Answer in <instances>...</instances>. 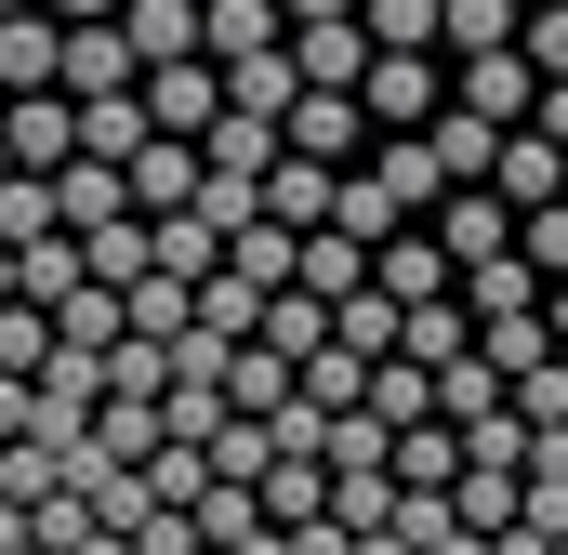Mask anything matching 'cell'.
<instances>
[{"label":"cell","instance_id":"obj_5","mask_svg":"<svg viewBox=\"0 0 568 555\" xmlns=\"http://www.w3.org/2000/svg\"><path fill=\"white\" fill-rule=\"evenodd\" d=\"M0 145H13V172H67L80 159V107L67 93H13L0 107Z\"/></svg>","mask_w":568,"mask_h":555},{"label":"cell","instance_id":"obj_58","mask_svg":"<svg viewBox=\"0 0 568 555\" xmlns=\"http://www.w3.org/2000/svg\"><path fill=\"white\" fill-rule=\"evenodd\" d=\"M0 107H13V93H0Z\"/></svg>","mask_w":568,"mask_h":555},{"label":"cell","instance_id":"obj_17","mask_svg":"<svg viewBox=\"0 0 568 555\" xmlns=\"http://www.w3.org/2000/svg\"><path fill=\"white\" fill-rule=\"evenodd\" d=\"M489 185H503L516 212H556L568 199V145L556 133H503V172H489Z\"/></svg>","mask_w":568,"mask_h":555},{"label":"cell","instance_id":"obj_35","mask_svg":"<svg viewBox=\"0 0 568 555\" xmlns=\"http://www.w3.org/2000/svg\"><path fill=\"white\" fill-rule=\"evenodd\" d=\"M106 397H145V411H159V397H172V344L120 331V344H106Z\"/></svg>","mask_w":568,"mask_h":555},{"label":"cell","instance_id":"obj_15","mask_svg":"<svg viewBox=\"0 0 568 555\" xmlns=\"http://www.w3.org/2000/svg\"><path fill=\"white\" fill-rule=\"evenodd\" d=\"M53 212H67V239L120 225V212H133V172H120V159H67V172H53Z\"/></svg>","mask_w":568,"mask_h":555},{"label":"cell","instance_id":"obj_20","mask_svg":"<svg viewBox=\"0 0 568 555\" xmlns=\"http://www.w3.org/2000/svg\"><path fill=\"white\" fill-rule=\"evenodd\" d=\"M199 27H212V67H239V53H278L291 13L278 0H199Z\"/></svg>","mask_w":568,"mask_h":555},{"label":"cell","instance_id":"obj_3","mask_svg":"<svg viewBox=\"0 0 568 555\" xmlns=\"http://www.w3.org/2000/svg\"><path fill=\"white\" fill-rule=\"evenodd\" d=\"M371 185L397 199V225H436V199H449V159L424 133H371Z\"/></svg>","mask_w":568,"mask_h":555},{"label":"cell","instance_id":"obj_6","mask_svg":"<svg viewBox=\"0 0 568 555\" xmlns=\"http://www.w3.org/2000/svg\"><path fill=\"white\" fill-rule=\"evenodd\" d=\"M436 239H449V265H489V252H516V199L503 185H449L436 199Z\"/></svg>","mask_w":568,"mask_h":555},{"label":"cell","instance_id":"obj_10","mask_svg":"<svg viewBox=\"0 0 568 555\" xmlns=\"http://www.w3.org/2000/svg\"><path fill=\"white\" fill-rule=\"evenodd\" d=\"M265 212H278L291 239H317V225L344 212V172H331V159H304V145H278V172H265Z\"/></svg>","mask_w":568,"mask_h":555},{"label":"cell","instance_id":"obj_12","mask_svg":"<svg viewBox=\"0 0 568 555\" xmlns=\"http://www.w3.org/2000/svg\"><path fill=\"white\" fill-rule=\"evenodd\" d=\"M120 40L145 53V80H159V67H185V53H212L199 0H120Z\"/></svg>","mask_w":568,"mask_h":555},{"label":"cell","instance_id":"obj_34","mask_svg":"<svg viewBox=\"0 0 568 555\" xmlns=\"http://www.w3.org/2000/svg\"><path fill=\"white\" fill-rule=\"evenodd\" d=\"M159 278H185V291H199V278H225V239H212L199 212H159Z\"/></svg>","mask_w":568,"mask_h":555},{"label":"cell","instance_id":"obj_39","mask_svg":"<svg viewBox=\"0 0 568 555\" xmlns=\"http://www.w3.org/2000/svg\"><path fill=\"white\" fill-rule=\"evenodd\" d=\"M0 371H13V384L53 371V304H0Z\"/></svg>","mask_w":568,"mask_h":555},{"label":"cell","instance_id":"obj_50","mask_svg":"<svg viewBox=\"0 0 568 555\" xmlns=\"http://www.w3.org/2000/svg\"><path fill=\"white\" fill-rule=\"evenodd\" d=\"M291 27H357V13H371V0H278Z\"/></svg>","mask_w":568,"mask_h":555},{"label":"cell","instance_id":"obj_14","mask_svg":"<svg viewBox=\"0 0 568 555\" xmlns=\"http://www.w3.org/2000/svg\"><path fill=\"white\" fill-rule=\"evenodd\" d=\"M199 185H212V159H199L185 133H159L133 159V212H145V225H159V212H199Z\"/></svg>","mask_w":568,"mask_h":555},{"label":"cell","instance_id":"obj_40","mask_svg":"<svg viewBox=\"0 0 568 555\" xmlns=\"http://www.w3.org/2000/svg\"><path fill=\"white\" fill-rule=\"evenodd\" d=\"M252 344H278V357H317V344H331V304H317V291H278Z\"/></svg>","mask_w":568,"mask_h":555},{"label":"cell","instance_id":"obj_21","mask_svg":"<svg viewBox=\"0 0 568 555\" xmlns=\"http://www.w3.org/2000/svg\"><path fill=\"white\" fill-rule=\"evenodd\" d=\"M291 291H317V304H357V291H371V239L317 225V239H304V278H291Z\"/></svg>","mask_w":568,"mask_h":555},{"label":"cell","instance_id":"obj_43","mask_svg":"<svg viewBox=\"0 0 568 555\" xmlns=\"http://www.w3.org/2000/svg\"><path fill=\"white\" fill-rule=\"evenodd\" d=\"M145 490H159L172 516H199V490H212V450H172V436H159V450H145Z\"/></svg>","mask_w":568,"mask_h":555},{"label":"cell","instance_id":"obj_11","mask_svg":"<svg viewBox=\"0 0 568 555\" xmlns=\"http://www.w3.org/2000/svg\"><path fill=\"white\" fill-rule=\"evenodd\" d=\"M542 291H556V278L529 265V252H489V265H463V317L503 331V317H542Z\"/></svg>","mask_w":568,"mask_h":555},{"label":"cell","instance_id":"obj_42","mask_svg":"<svg viewBox=\"0 0 568 555\" xmlns=\"http://www.w3.org/2000/svg\"><path fill=\"white\" fill-rule=\"evenodd\" d=\"M397 543H410V555H449V543H463V503H449V490H397Z\"/></svg>","mask_w":568,"mask_h":555},{"label":"cell","instance_id":"obj_33","mask_svg":"<svg viewBox=\"0 0 568 555\" xmlns=\"http://www.w3.org/2000/svg\"><path fill=\"white\" fill-rule=\"evenodd\" d=\"M357 27H371V53H436V27H449V0H371Z\"/></svg>","mask_w":568,"mask_h":555},{"label":"cell","instance_id":"obj_23","mask_svg":"<svg viewBox=\"0 0 568 555\" xmlns=\"http://www.w3.org/2000/svg\"><path fill=\"white\" fill-rule=\"evenodd\" d=\"M225 423H239V397H225V384H212V371H185V384H172V397H159V436H172V450H212V436H225Z\"/></svg>","mask_w":568,"mask_h":555},{"label":"cell","instance_id":"obj_25","mask_svg":"<svg viewBox=\"0 0 568 555\" xmlns=\"http://www.w3.org/2000/svg\"><path fill=\"white\" fill-rule=\"evenodd\" d=\"M120 331H133V304H120V291H106V278H80V291H67V304H53V344H80V357H106V344H120Z\"/></svg>","mask_w":568,"mask_h":555},{"label":"cell","instance_id":"obj_29","mask_svg":"<svg viewBox=\"0 0 568 555\" xmlns=\"http://www.w3.org/2000/svg\"><path fill=\"white\" fill-rule=\"evenodd\" d=\"M371 371H384V357H357V344H317V357H304V397L344 423V411H371Z\"/></svg>","mask_w":568,"mask_h":555},{"label":"cell","instance_id":"obj_16","mask_svg":"<svg viewBox=\"0 0 568 555\" xmlns=\"http://www.w3.org/2000/svg\"><path fill=\"white\" fill-rule=\"evenodd\" d=\"M225 107H239V120H278V133H291V107H304V67H291V40H278V53H239V67H225Z\"/></svg>","mask_w":568,"mask_h":555},{"label":"cell","instance_id":"obj_54","mask_svg":"<svg viewBox=\"0 0 568 555\" xmlns=\"http://www.w3.org/2000/svg\"><path fill=\"white\" fill-rule=\"evenodd\" d=\"M0 304H27V278H13V252H0Z\"/></svg>","mask_w":568,"mask_h":555},{"label":"cell","instance_id":"obj_19","mask_svg":"<svg viewBox=\"0 0 568 555\" xmlns=\"http://www.w3.org/2000/svg\"><path fill=\"white\" fill-rule=\"evenodd\" d=\"M449 503H463V529H476V543H503V529H516V503H529V476H516V463H463V476H449Z\"/></svg>","mask_w":568,"mask_h":555},{"label":"cell","instance_id":"obj_49","mask_svg":"<svg viewBox=\"0 0 568 555\" xmlns=\"http://www.w3.org/2000/svg\"><path fill=\"white\" fill-rule=\"evenodd\" d=\"M529 67H542V80H568V0H556V13H529Z\"/></svg>","mask_w":568,"mask_h":555},{"label":"cell","instance_id":"obj_36","mask_svg":"<svg viewBox=\"0 0 568 555\" xmlns=\"http://www.w3.org/2000/svg\"><path fill=\"white\" fill-rule=\"evenodd\" d=\"M265 516L278 529H317L331 516V463H265Z\"/></svg>","mask_w":568,"mask_h":555},{"label":"cell","instance_id":"obj_52","mask_svg":"<svg viewBox=\"0 0 568 555\" xmlns=\"http://www.w3.org/2000/svg\"><path fill=\"white\" fill-rule=\"evenodd\" d=\"M40 13H67V27H120V0H40Z\"/></svg>","mask_w":568,"mask_h":555},{"label":"cell","instance_id":"obj_1","mask_svg":"<svg viewBox=\"0 0 568 555\" xmlns=\"http://www.w3.org/2000/svg\"><path fill=\"white\" fill-rule=\"evenodd\" d=\"M449 107H476L489 133H529V107H542L529 40H503V53H449Z\"/></svg>","mask_w":568,"mask_h":555},{"label":"cell","instance_id":"obj_4","mask_svg":"<svg viewBox=\"0 0 568 555\" xmlns=\"http://www.w3.org/2000/svg\"><path fill=\"white\" fill-rule=\"evenodd\" d=\"M371 291H397V304H449L463 265H449V239H436V225H397V239L371 252Z\"/></svg>","mask_w":568,"mask_h":555},{"label":"cell","instance_id":"obj_55","mask_svg":"<svg viewBox=\"0 0 568 555\" xmlns=\"http://www.w3.org/2000/svg\"><path fill=\"white\" fill-rule=\"evenodd\" d=\"M0 185H13V145H0Z\"/></svg>","mask_w":568,"mask_h":555},{"label":"cell","instance_id":"obj_8","mask_svg":"<svg viewBox=\"0 0 568 555\" xmlns=\"http://www.w3.org/2000/svg\"><path fill=\"white\" fill-rule=\"evenodd\" d=\"M145 120L199 145L212 120H225V67H212V53H185V67H159V80H145Z\"/></svg>","mask_w":568,"mask_h":555},{"label":"cell","instance_id":"obj_32","mask_svg":"<svg viewBox=\"0 0 568 555\" xmlns=\"http://www.w3.org/2000/svg\"><path fill=\"white\" fill-rule=\"evenodd\" d=\"M503 397H516V384H503L489 357H449V371H436V423H489Z\"/></svg>","mask_w":568,"mask_h":555},{"label":"cell","instance_id":"obj_56","mask_svg":"<svg viewBox=\"0 0 568 555\" xmlns=\"http://www.w3.org/2000/svg\"><path fill=\"white\" fill-rule=\"evenodd\" d=\"M0 13H40V0H0Z\"/></svg>","mask_w":568,"mask_h":555},{"label":"cell","instance_id":"obj_37","mask_svg":"<svg viewBox=\"0 0 568 555\" xmlns=\"http://www.w3.org/2000/svg\"><path fill=\"white\" fill-rule=\"evenodd\" d=\"M13 278H27V304H67V291H80V239H67V225H53V239H27V252H13Z\"/></svg>","mask_w":568,"mask_h":555},{"label":"cell","instance_id":"obj_9","mask_svg":"<svg viewBox=\"0 0 568 555\" xmlns=\"http://www.w3.org/2000/svg\"><path fill=\"white\" fill-rule=\"evenodd\" d=\"M106 93H145V53L120 27H67V107H106Z\"/></svg>","mask_w":568,"mask_h":555},{"label":"cell","instance_id":"obj_47","mask_svg":"<svg viewBox=\"0 0 568 555\" xmlns=\"http://www.w3.org/2000/svg\"><path fill=\"white\" fill-rule=\"evenodd\" d=\"M516 411H529V436H556V423H568V357H542V371L516 384Z\"/></svg>","mask_w":568,"mask_h":555},{"label":"cell","instance_id":"obj_26","mask_svg":"<svg viewBox=\"0 0 568 555\" xmlns=\"http://www.w3.org/2000/svg\"><path fill=\"white\" fill-rule=\"evenodd\" d=\"M278 120H239V107H225V120H212V133H199V159H212V172H252V185H265V172H278Z\"/></svg>","mask_w":568,"mask_h":555},{"label":"cell","instance_id":"obj_38","mask_svg":"<svg viewBox=\"0 0 568 555\" xmlns=\"http://www.w3.org/2000/svg\"><path fill=\"white\" fill-rule=\"evenodd\" d=\"M67 212H53V172H13L0 185V252H27V239H53Z\"/></svg>","mask_w":568,"mask_h":555},{"label":"cell","instance_id":"obj_18","mask_svg":"<svg viewBox=\"0 0 568 555\" xmlns=\"http://www.w3.org/2000/svg\"><path fill=\"white\" fill-rule=\"evenodd\" d=\"M291 67H304V93H357L371 80V27H291Z\"/></svg>","mask_w":568,"mask_h":555},{"label":"cell","instance_id":"obj_31","mask_svg":"<svg viewBox=\"0 0 568 555\" xmlns=\"http://www.w3.org/2000/svg\"><path fill=\"white\" fill-rule=\"evenodd\" d=\"M436 40H449V53H503V40H529V0H449Z\"/></svg>","mask_w":568,"mask_h":555},{"label":"cell","instance_id":"obj_7","mask_svg":"<svg viewBox=\"0 0 568 555\" xmlns=\"http://www.w3.org/2000/svg\"><path fill=\"white\" fill-rule=\"evenodd\" d=\"M0 93H67V13H0Z\"/></svg>","mask_w":568,"mask_h":555},{"label":"cell","instance_id":"obj_28","mask_svg":"<svg viewBox=\"0 0 568 555\" xmlns=\"http://www.w3.org/2000/svg\"><path fill=\"white\" fill-rule=\"evenodd\" d=\"M225 265L252 278V291H291V278H304V239H291L278 212H265V225H239V239H225Z\"/></svg>","mask_w":568,"mask_h":555},{"label":"cell","instance_id":"obj_57","mask_svg":"<svg viewBox=\"0 0 568 555\" xmlns=\"http://www.w3.org/2000/svg\"><path fill=\"white\" fill-rule=\"evenodd\" d=\"M529 13H556V0H529Z\"/></svg>","mask_w":568,"mask_h":555},{"label":"cell","instance_id":"obj_30","mask_svg":"<svg viewBox=\"0 0 568 555\" xmlns=\"http://www.w3.org/2000/svg\"><path fill=\"white\" fill-rule=\"evenodd\" d=\"M436 159H449V185H489V172H503V133H489V120H476V107H449V120H436Z\"/></svg>","mask_w":568,"mask_h":555},{"label":"cell","instance_id":"obj_27","mask_svg":"<svg viewBox=\"0 0 568 555\" xmlns=\"http://www.w3.org/2000/svg\"><path fill=\"white\" fill-rule=\"evenodd\" d=\"M371 423H384V436L436 423V371H424V357H384V371H371Z\"/></svg>","mask_w":568,"mask_h":555},{"label":"cell","instance_id":"obj_48","mask_svg":"<svg viewBox=\"0 0 568 555\" xmlns=\"http://www.w3.org/2000/svg\"><path fill=\"white\" fill-rule=\"evenodd\" d=\"M516 252H529L542 278H568V199H556V212H516Z\"/></svg>","mask_w":568,"mask_h":555},{"label":"cell","instance_id":"obj_46","mask_svg":"<svg viewBox=\"0 0 568 555\" xmlns=\"http://www.w3.org/2000/svg\"><path fill=\"white\" fill-rule=\"evenodd\" d=\"M516 529H542V543H568V476H556V463H529V503H516Z\"/></svg>","mask_w":568,"mask_h":555},{"label":"cell","instance_id":"obj_45","mask_svg":"<svg viewBox=\"0 0 568 555\" xmlns=\"http://www.w3.org/2000/svg\"><path fill=\"white\" fill-rule=\"evenodd\" d=\"M199 225H212V239L265 225V185H252V172H212V185H199Z\"/></svg>","mask_w":568,"mask_h":555},{"label":"cell","instance_id":"obj_51","mask_svg":"<svg viewBox=\"0 0 568 555\" xmlns=\"http://www.w3.org/2000/svg\"><path fill=\"white\" fill-rule=\"evenodd\" d=\"M529 133H556V145H568V80H542V107H529Z\"/></svg>","mask_w":568,"mask_h":555},{"label":"cell","instance_id":"obj_44","mask_svg":"<svg viewBox=\"0 0 568 555\" xmlns=\"http://www.w3.org/2000/svg\"><path fill=\"white\" fill-rule=\"evenodd\" d=\"M93 450H106V463H145V450H159V411H145V397H106V411H93Z\"/></svg>","mask_w":568,"mask_h":555},{"label":"cell","instance_id":"obj_2","mask_svg":"<svg viewBox=\"0 0 568 555\" xmlns=\"http://www.w3.org/2000/svg\"><path fill=\"white\" fill-rule=\"evenodd\" d=\"M357 107H371V133H436V120H449V67H436V53H371Z\"/></svg>","mask_w":568,"mask_h":555},{"label":"cell","instance_id":"obj_22","mask_svg":"<svg viewBox=\"0 0 568 555\" xmlns=\"http://www.w3.org/2000/svg\"><path fill=\"white\" fill-rule=\"evenodd\" d=\"M225 397H239L252 423L291 411V397H304V357H278V344H239V357H225Z\"/></svg>","mask_w":568,"mask_h":555},{"label":"cell","instance_id":"obj_53","mask_svg":"<svg viewBox=\"0 0 568 555\" xmlns=\"http://www.w3.org/2000/svg\"><path fill=\"white\" fill-rule=\"evenodd\" d=\"M542 331H556V357H568V278H556V291H542Z\"/></svg>","mask_w":568,"mask_h":555},{"label":"cell","instance_id":"obj_24","mask_svg":"<svg viewBox=\"0 0 568 555\" xmlns=\"http://www.w3.org/2000/svg\"><path fill=\"white\" fill-rule=\"evenodd\" d=\"M145 145H159V120H145V93H106V107H80V159H120V172H133Z\"/></svg>","mask_w":568,"mask_h":555},{"label":"cell","instance_id":"obj_41","mask_svg":"<svg viewBox=\"0 0 568 555\" xmlns=\"http://www.w3.org/2000/svg\"><path fill=\"white\" fill-rule=\"evenodd\" d=\"M449 476H463V436L449 423H410L397 436V490H449Z\"/></svg>","mask_w":568,"mask_h":555},{"label":"cell","instance_id":"obj_13","mask_svg":"<svg viewBox=\"0 0 568 555\" xmlns=\"http://www.w3.org/2000/svg\"><path fill=\"white\" fill-rule=\"evenodd\" d=\"M291 145L331 159V172H357V159H371V107H357V93H304V107H291Z\"/></svg>","mask_w":568,"mask_h":555}]
</instances>
